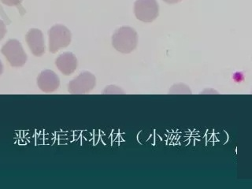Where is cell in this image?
Returning <instances> with one entry per match:
<instances>
[{
	"instance_id": "6",
	"label": "cell",
	"mask_w": 252,
	"mask_h": 189,
	"mask_svg": "<svg viewBox=\"0 0 252 189\" xmlns=\"http://www.w3.org/2000/svg\"><path fill=\"white\" fill-rule=\"evenodd\" d=\"M26 39L32 53L35 56L40 57L45 53V43L41 30L31 29L26 34Z\"/></svg>"
},
{
	"instance_id": "4",
	"label": "cell",
	"mask_w": 252,
	"mask_h": 189,
	"mask_svg": "<svg viewBox=\"0 0 252 189\" xmlns=\"http://www.w3.org/2000/svg\"><path fill=\"white\" fill-rule=\"evenodd\" d=\"M134 14L138 20L150 23L158 18L159 6L156 0H136L134 4Z\"/></svg>"
},
{
	"instance_id": "11",
	"label": "cell",
	"mask_w": 252,
	"mask_h": 189,
	"mask_svg": "<svg viewBox=\"0 0 252 189\" xmlns=\"http://www.w3.org/2000/svg\"><path fill=\"white\" fill-rule=\"evenodd\" d=\"M22 1L23 0H1L2 3L10 6H18L22 3Z\"/></svg>"
},
{
	"instance_id": "10",
	"label": "cell",
	"mask_w": 252,
	"mask_h": 189,
	"mask_svg": "<svg viewBox=\"0 0 252 189\" xmlns=\"http://www.w3.org/2000/svg\"><path fill=\"white\" fill-rule=\"evenodd\" d=\"M102 94H124V91H122L120 88H118V87L115 86V85H110V86L106 87L105 90L103 91V93Z\"/></svg>"
},
{
	"instance_id": "13",
	"label": "cell",
	"mask_w": 252,
	"mask_h": 189,
	"mask_svg": "<svg viewBox=\"0 0 252 189\" xmlns=\"http://www.w3.org/2000/svg\"><path fill=\"white\" fill-rule=\"evenodd\" d=\"M164 2L169 4H175L181 2L182 0H163Z\"/></svg>"
},
{
	"instance_id": "8",
	"label": "cell",
	"mask_w": 252,
	"mask_h": 189,
	"mask_svg": "<svg viewBox=\"0 0 252 189\" xmlns=\"http://www.w3.org/2000/svg\"><path fill=\"white\" fill-rule=\"evenodd\" d=\"M58 69L64 75L74 73L78 65L77 57L71 52H65L59 55L55 61Z\"/></svg>"
},
{
	"instance_id": "14",
	"label": "cell",
	"mask_w": 252,
	"mask_h": 189,
	"mask_svg": "<svg viewBox=\"0 0 252 189\" xmlns=\"http://www.w3.org/2000/svg\"><path fill=\"white\" fill-rule=\"evenodd\" d=\"M2 71H3V66H2V62H1V60H0V76H1V74H2Z\"/></svg>"
},
{
	"instance_id": "5",
	"label": "cell",
	"mask_w": 252,
	"mask_h": 189,
	"mask_svg": "<svg viewBox=\"0 0 252 189\" xmlns=\"http://www.w3.org/2000/svg\"><path fill=\"white\" fill-rule=\"evenodd\" d=\"M96 85V79L90 72H84L68 85L70 94H85L90 93Z\"/></svg>"
},
{
	"instance_id": "3",
	"label": "cell",
	"mask_w": 252,
	"mask_h": 189,
	"mask_svg": "<svg viewBox=\"0 0 252 189\" xmlns=\"http://www.w3.org/2000/svg\"><path fill=\"white\" fill-rule=\"evenodd\" d=\"M1 52L11 66H24L27 61V55L24 51L22 43L17 39L8 40L2 47Z\"/></svg>"
},
{
	"instance_id": "1",
	"label": "cell",
	"mask_w": 252,
	"mask_h": 189,
	"mask_svg": "<svg viewBox=\"0 0 252 189\" xmlns=\"http://www.w3.org/2000/svg\"><path fill=\"white\" fill-rule=\"evenodd\" d=\"M137 43V32L132 28L123 26L119 28L113 34V47L121 53H131L136 49Z\"/></svg>"
},
{
	"instance_id": "9",
	"label": "cell",
	"mask_w": 252,
	"mask_h": 189,
	"mask_svg": "<svg viewBox=\"0 0 252 189\" xmlns=\"http://www.w3.org/2000/svg\"><path fill=\"white\" fill-rule=\"evenodd\" d=\"M169 94H191L189 88L185 85H175L172 87Z\"/></svg>"
},
{
	"instance_id": "7",
	"label": "cell",
	"mask_w": 252,
	"mask_h": 189,
	"mask_svg": "<svg viewBox=\"0 0 252 189\" xmlns=\"http://www.w3.org/2000/svg\"><path fill=\"white\" fill-rule=\"evenodd\" d=\"M37 85L43 93H54L60 86V80L55 72L47 69L39 73L37 77Z\"/></svg>"
},
{
	"instance_id": "2",
	"label": "cell",
	"mask_w": 252,
	"mask_h": 189,
	"mask_svg": "<svg viewBox=\"0 0 252 189\" xmlns=\"http://www.w3.org/2000/svg\"><path fill=\"white\" fill-rule=\"evenodd\" d=\"M49 35V51L51 53H57L59 49L65 48L70 44L72 34L68 28L63 25H56L51 28Z\"/></svg>"
},
{
	"instance_id": "12",
	"label": "cell",
	"mask_w": 252,
	"mask_h": 189,
	"mask_svg": "<svg viewBox=\"0 0 252 189\" xmlns=\"http://www.w3.org/2000/svg\"><path fill=\"white\" fill-rule=\"evenodd\" d=\"M6 25L2 22V20H0V41L3 39L4 36L6 35Z\"/></svg>"
}]
</instances>
